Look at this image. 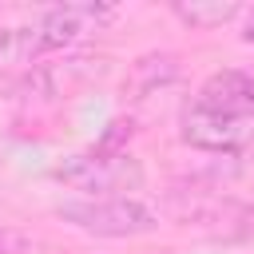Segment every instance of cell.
Here are the masks:
<instances>
[{
  "instance_id": "cell-1",
  "label": "cell",
  "mask_w": 254,
  "mask_h": 254,
  "mask_svg": "<svg viewBox=\"0 0 254 254\" xmlns=\"http://www.w3.org/2000/svg\"><path fill=\"white\" fill-rule=\"evenodd\" d=\"M52 175L64 187L83 190L91 198H127V190L143 187L139 159L127 155V151H111V147H99V151H87V155H71Z\"/></svg>"
},
{
  "instance_id": "cell-2",
  "label": "cell",
  "mask_w": 254,
  "mask_h": 254,
  "mask_svg": "<svg viewBox=\"0 0 254 254\" xmlns=\"http://www.w3.org/2000/svg\"><path fill=\"white\" fill-rule=\"evenodd\" d=\"M56 214L64 222H71L75 230L95 234V238H135V234H151L159 226V214L135 194H127V198H79V202H64Z\"/></svg>"
},
{
  "instance_id": "cell-3",
  "label": "cell",
  "mask_w": 254,
  "mask_h": 254,
  "mask_svg": "<svg viewBox=\"0 0 254 254\" xmlns=\"http://www.w3.org/2000/svg\"><path fill=\"white\" fill-rule=\"evenodd\" d=\"M115 16L111 4H99V0H79V4H56V8H44L28 28H24V48H28V60H40L48 52H60L67 44H75L83 32H95L99 24H107Z\"/></svg>"
},
{
  "instance_id": "cell-4",
  "label": "cell",
  "mask_w": 254,
  "mask_h": 254,
  "mask_svg": "<svg viewBox=\"0 0 254 254\" xmlns=\"http://www.w3.org/2000/svg\"><path fill=\"white\" fill-rule=\"evenodd\" d=\"M183 143L210 151V155H242L254 143V119H230V115H214L202 107H187L183 115Z\"/></svg>"
},
{
  "instance_id": "cell-5",
  "label": "cell",
  "mask_w": 254,
  "mask_h": 254,
  "mask_svg": "<svg viewBox=\"0 0 254 254\" xmlns=\"http://www.w3.org/2000/svg\"><path fill=\"white\" fill-rule=\"evenodd\" d=\"M103 71V60L99 56H67V60H52V64H36L24 83H20V95L24 99H60V95H71L75 87H83L91 75Z\"/></svg>"
},
{
  "instance_id": "cell-6",
  "label": "cell",
  "mask_w": 254,
  "mask_h": 254,
  "mask_svg": "<svg viewBox=\"0 0 254 254\" xmlns=\"http://www.w3.org/2000/svg\"><path fill=\"white\" fill-rule=\"evenodd\" d=\"M194 107L214 111V115H230V119H254V75L238 71V67L214 71L198 87Z\"/></svg>"
},
{
  "instance_id": "cell-7",
  "label": "cell",
  "mask_w": 254,
  "mask_h": 254,
  "mask_svg": "<svg viewBox=\"0 0 254 254\" xmlns=\"http://www.w3.org/2000/svg\"><path fill=\"white\" fill-rule=\"evenodd\" d=\"M175 79H179V64H175V56H167V52H151V56H143V60L131 64L127 83H123V95H127V99H147V95L163 91V87L175 83Z\"/></svg>"
},
{
  "instance_id": "cell-8",
  "label": "cell",
  "mask_w": 254,
  "mask_h": 254,
  "mask_svg": "<svg viewBox=\"0 0 254 254\" xmlns=\"http://www.w3.org/2000/svg\"><path fill=\"white\" fill-rule=\"evenodd\" d=\"M171 16L187 28H194V32H210V28H222L238 16H246V8L234 4V0H175Z\"/></svg>"
},
{
  "instance_id": "cell-9",
  "label": "cell",
  "mask_w": 254,
  "mask_h": 254,
  "mask_svg": "<svg viewBox=\"0 0 254 254\" xmlns=\"http://www.w3.org/2000/svg\"><path fill=\"white\" fill-rule=\"evenodd\" d=\"M12 60H28L24 28H0V71H4Z\"/></svg>"
},
{
  "instance_id": "cell-10",
  "label": "cell",
  "mask_w": 254,
  "mask_h": 254,
  "mask_svg": "<svg viewBox=\"0 0 254 254\" xmlns=\"http://www.w3.org/2000/svg\"><path fill=\"white\" fill-rule=\"evenodd\" d=\"M246 44H254V8H246V32H242Z\"/></svg>"
},
{
  "instance_id": "cell-11",
  "label": "cell",
  "mask_w": 254,
  "mask_h": 254,
  "mask_svg": "<svg viewBox=\"0 0 254 254\" xmlns=\"http://www.w3.org/2000/svg\"><path fill=\"white\" fill-rule=\"evenodd\" d=\"M242 159H246V163H242V167H246V171H250V175H254V143H250V147H246V151H242Z\"/></svg>"
}]
</instances>
